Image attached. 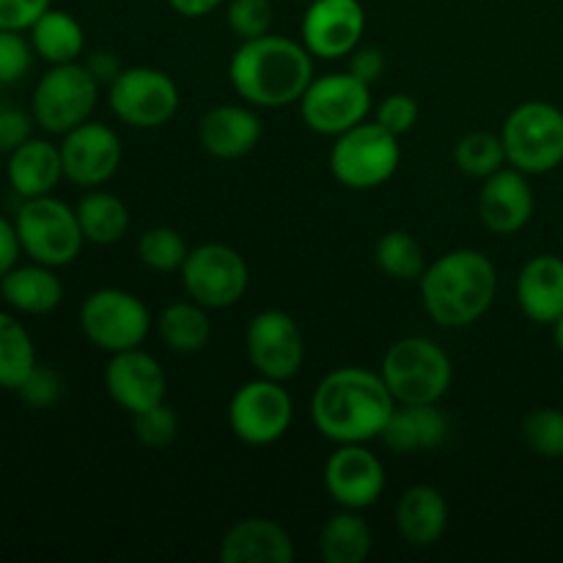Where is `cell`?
I'll list each match as a JSON object with an SVG mask.
<instances>
[{
	"instance_id": "cell-1",
	"label": "cell",
	"mask_w": 563,
	"mask_h": 563,
	"mask_svg": "<svg viewBox=\"0 0 563 563\" xmlns=\"http://www.w3.org/2000/svg\"><path fill=\"white\" fill-rule=\"evenodd\" d=\"M396 399L379 372L363 366L333 368L319 379L311 396V421L335 445L372 443L383 438Z\"/></svg>"
},
{
	"instance_id": "cell-2",
	"label": "cell",
	"mask_w": 563,
	"mask_h": 563,
	"mask_svg": "<svg viewBox=\"0 0 563 563\" xmlns=\"http://www.w3.org/2000/svg\"><path fill=\"white\" fill-rule=\"evenodd\" d=\"M313 55L297 38L264 33L231 53L229 80L242 102L262 110L297 104L313 80Z\"/></svg>"
},
{
	"instance_id": "cell-3",
	"label": "cell",
	"mask_w": 563,
	"mask_h": 563,
	"mask_svg": "<svg viewBox=\"0 0 563 563\" xmlns=\"http://www.w3.org/2000/svg\"><path fill=\"white\" fill-rule=\"evenodd\" d=\"M423 311L434 324L460 330L476 324L493 308L498 295V269L476 247H456L427 264L418 278Z\"/></svg>"
},
{
	"instance_id": "cell-4",
	"label": "cell",
	"mask_w": 563,
	"mask_h": 563,
	"mask_svg": "<svg viewBox=\"0 0 563 563\" xmlns=\"http://www.w3.org/2000/svg\"><path fill=\"white\" fill-rule=\"evenodd\" d=\"M379 377L396 405H440L454 383V363L427 335H405L385 350Z\"/></svg>"
},
{
	"instance_id": "cell-5",
	"label": "cell",
	"mask_w": 563,
	"mask_h": 563,
	"mask_svg": "<svg viewBox=\"0 0 563 563\" xmlns=\"http://www.w3.org/2000/svg\"><path fill=\"white\" fill-rule=\"evenodd\" d=\"M14 225L22 253L31 262L47 264L55 269L77 262L82 245H86L75 207L55 196L22 198L14 214Z\"/></svg>"
},
{
	"instance_id": "cell-6",
	"label": "cell",
	"mask_w": 563,
	"mask_h": 563,
	"mask_svg": "<svg viewBox=\"0 0 563 563\" xmlns=\"http://www.w3.org/2000/svg\"><path fill=\"white\" fill-rule=\"evenodd\" d=\"M500 141L506 163L526 176H542L563 165V110L544 99L522 102L506 115Z\"/></svg>"
},
{
	"instance_id": "cell-7",
	"label": "cell",
	"mask_w": 563,
	"mask_h": 563,
	"mask_svg": "<svg viewBox=\"0 0 563 563\" xmlns=\"http://www.w3.org/2000/svg\"><path fill=\"white\" fill-rule=\"evenodd\" d=\"M401 163L399 137L377 121H361L341 132L330 148V174L350 190H374L394 179Z\"/></svg>"
},
{
	"instance_id": "cell-8",
	"label": "cell",
	"mask_w": 563,
	"mask_h": 563,
	"mask_svg": "<svg viewBox=\"0 0 563 563\" xmlns=\"http://www.w3.org/2000/svg\"><path fill=\"white\" fill-rule=\"evenodd\" d=\"M99 82L86 64H55L38 77L31 93V113L47 135H60L91 119L99 102Z\"/></svg>"
},
{
	"instance_id": "cell-9",
	"label": "cell",
	"mask_w": 563,
	"mask_h": 563,
	"mask_svg": "<svg viewBox=\"0 0 563 563\" xmlns=\"http://www.w3.org/2000/svg\"><path fill=\"white\" fill-rule=\"evenodd\" d=\"M80 330L97 350L108 355L137 350L152 333V311L132 291L102 286L82 300Z\"/></svg>"
},
{
	"instance_id": "cell-10",
	"label": "cell",
	"mask_w": 563,
	"mask_h": 563,
	"mask_svg": "<svg viewBox=\"0 0 563 563\" xmlns=\"http://www.w3.org/2000/svg\"><path fill=\"white\" fill-rule=\"evenodd\" d=\"M108 104L121 124L132 130H159L179 113V86L154 66H126L108 86Z\"/></svg>"
},
{
	"instance_id": "cell-11",
	"label": "cell",
	"mask_w": 563,
	"mask_h": 563,
	"mask_svg": "<svg viewBox=\"0 0 563 563\" xmlns=\"http://www.w3.org/2000/svg\"><path fill=\"white\" fill-rule=\"evenodd\" d=\"M187 297L209 311H225L245 297L251 269L236 247L223 242H203L190 247L179 269Z\"/></svg>"
},
{
	"instance_id": "cell-12",
	"label": "cell",
	"mask_w": 563,
	"mask_h": 563,
	"mask_svg": "<svg viewBox=\"0 0 563 563\" xmlns=\"http://www.w3.org/2000/svg\"><path fill=\"white\" fill-rule=\"evenodd\" d=\"M229 429L240 443L264 449L284 438L295 421V401L278 379L258 377L240 385L229 401Z\"/></svg>"
},
{
	"instance_id": "cell-13",
	"label": "cell",
	"mask_w": 563,
	"mask_h": 563,
	"mask_svg": "<svg viewBox=\"0 0 563 563\" xmlns=\"http://www.w3.org/2000/svg\"><path fill=\"white\" fill-rule=\"evenodd\" d=\"M306 126L317 135L339 137L372 113V86L357 80L352 71H328L313 77L300 102Z\"/></svg>"
},
{
	"instance_id": "cell-14",
	"label": "cell",
	"mask_w": 563,
	"mask_h": 563,
	"mask_svg": "<svg viewBox=\"0 0 563 563\" xmlns=\"http://www.w3.org/2000/svg\"><path fill=\"white\" fill-rule=\"evenodd\" d=\"M245 352L258 377L289 383L306 363V335L291 313L264 308L247 322Z\"/></svg>"
},
{
	"instance_id": "cell-15",
	"label": "cell",
	"mask_w": 563,
	"mask_h": 563,
	"mask_svg": "<svg viewBox=\"0 0 563 563\" xmlns=\"http://www.w3.org/2000/svg\"><path fill=\"white\" fill-rule=\"evenodd\" d=\"M58 146L64 159V179L86 190L108 185L124 157L119 132L91 119L66 132Z\"/></svg>"
},
{
	"instance_id": "cell-16",
	"label": "cell",
	"mask_w": 563,
	"mask_h": 563,
	"mask_svg": "<svg viewBox=\"0 0 563 563\" xmlns=\"http://www.w3.org/2000/svg\"><path fill=\"white\" fill-rule=\"evenodd\" d=\"M324 489L339 509L366 511L383 498L385 465L366 443L335 445L324 462Z\"/></svg>"
},
{
	"instance_id": "cell-17",
	"label": "cell",
	"mask_w": 563,
	"mask_h": 563,
	"mask_svg": "<svg viewBox=\"0 0 563 563\" xmlns=\"http://www.w3.org/2000/svg\"><path fill=\"white\" fill-rule=\"evenodd\" d=\"M366 9L361 0H311L300 22V42L313 58L341 60L361 47Z\"/></svg>"
},
{
	"instance_id": "cell-18",
	"label": "cell",
	"mask_w": 563,
	"mask_h": 563,
	"mask_svg": "<svg viewBox=\"0 0 563 563\" xmlns=\"http://www.w3.org/2000/svg\"><path fill=\"white\" fill-rule=\"evenodd\" d=\"M104 388L121 410L135 416L148 407L163 405L168 394V377L157 357L137 346V350L110 355L108 368H104Z\"/></svg>"
},
{
	"instance_id": "cell-19",
	"label": "cell",
	"mask_w": 563,
	"mask_h": 563,
	"mask_svg": "<svg viewBox=\"0 0 563 563\" xmlns=\"http://www.w3.org/2000/svg\"><path fill=\"white\" fill-rule=\"evenodd\" d=\"M537 198L531 181L522 170L504 165L493 176L482 181L478 192V220L489 234L515 236L531 223Z\"/></svg>"
},
{
	"instance_id": "cell-20",
	"label": "cell",
	"mask_w": 563,
	"mask_h": 563,
	"mask_svg": "<svg viewBox=\"0 0 563 563\" xmlns=\"http://www.w3.org/2000/svg\"><path fill=\"white\" fill-rule=\"evenodd\" d=\"M264 126L253 104H218L198 121V141L214 159H242L262 143Z\"/></svg>"
},
{
	"instance_id": "cell-21",
	"label": "cell",
	"mask_w": 563,
	"mask_h": 563,
	"mask_svg": "<svg viewBox=\"0 0 563 563\" xmlns=\"http://www.w3.org/2000/svg\"><path fill=\"white\" fill-rule=\"evenodd\" d=\"M297 550L289 531L269 517H245L220 539L223 563H291Z\"/></svg>"
},
{
	"instance_id": "cell-22",
	"label": "cell",
	"mask_w": 563,
	"mask_h": 563,
	"mask_svg": "<svg viewBox=\"0 0 563 563\" xmlns=\"http://www.w3.org/2000/svg\"><path fill=\"white\" fill-rule=\"evenodd\" d=\"M515 297L520 311L537 324H553L563 317V253H539L522 264Z\"/></svg>"
},
{
	"instance_id": "cell-23",
	"label": "cell",
	"mask_w": 563,
	"mask_h": 563,
	"mask_svg": "<svg viewBox=\"0 0 563 563\" xmlns=\"http://www.w3.org/2000/svg\"><path fill=\"white\" fill-rule=\"evenodd\" d=\"M396 528L410 548H434L449 528V504L432 484H412L396 500Z\"/></svg>"
},
{
	"instance_id": "cell-24",
	"label": "cell",
	"mask_w": 563,
	"mask_h": 563,
	"mask_svg": "<svg viewBox=\"0 0 563 563\" xmlns=\"http://www.w3.org/2000/svg\"><path fill=\"white\" fill-rule=\"evenodd\" d=\"M0 297L14 313L44 317L64 302V280L47 264H16L0 278Z\"/></svg>"
},
{
	"instance_id": "cell-25",
	"label": "cell",
	"mask_w": 563,
	"mask_h": 563,
	"mask_svg": "<svg viewBox=\"0 0 563 563\" xmlns=\"http://www.w3.org/2000/svg\"><path fill=\"white\" fill-rule=\"evenodd\" d=\"M5 176H9L11 190L20 198L53 196V190L64 179L60 146L44 137H31L9 154Z\"/></svg>"
},
{
	"instance_id": "cell-26",
	"label": "cell",
	"mask_w": 563,
	"mask_h": 563,
	"mask_svg": "<svg viewBox=\"0 0 563 563\" xmlns=\"http://www.w3.org/2000/svg\"><path fill=\"white\" fill-rule=\"evenodd\" d=\"M449 432L451 421L440 405H396L379 440L396 454H418L440 449L449 440Z\"/></svg>"
},
{
	"instance_id": "cell-27",
	"label": "cell",
	"mask_w": 563,
	"mask_h": 563,
	"mask_svg": "<svg viewBox=\"0 0 563 563\" xmlns=\"http://www.w3.org/2000/svg\"><path fill=\"white\" fill-rule=\"evenodd\" d=\"M27 33H31L27 38H31L36 58L49 66L80 60L82 49H86V31L77 16L64 9H53V5L27 27Z\"/></svg>"
},
{
	"instance_id": "cell-28",
	"label": "cell",
	"mask_w": 563,
	"mask_h": 563,
	"mask_svg": "<svg viewBox=\"0 0 563 563\" xmlns=\"http://www.w3.org/2000/svg\"><path fill=\"white\" fill-rule=\"evenodd\" d=\"M157 335L176 355H196L212 339L209 308L198 306L190 297L168 302L157 317Z\"/></svg>"
},
{
	"instance_id": "cell-29",
	"label": "cell",
	"mask_w": 563,
	"mask_h": 563,
	"mask_svg": "<svg viewBox=\"0 0 563 563\" xmlns=\"http://www.w3.org/2000/svg\"><path fill=\"white\" fill-rule=\"evenodd\" d=\"M317 548L324 563H363L374 550L372 526L361 511L341 509L322 526Z\"/></svg>"
},
{
	"instance_id": "cell-30",
	"label": "cell",
	"mask_w": 563,
	"mask_h": 563,
	"mask_svg": "<svg viewBox=\"0 0 563 563\" xmlns=\"http://www.w3.org/2000/svg\"><path fill=\"white\" fill-rule=\"evenodd\" d=\"M75 212L80 220L82 236L93 245H115L124 240L132 223L126 203L113 192L97 190V187L77 201Z\"/></svg>"
},
{
	"instance_id": "cell-31",
	"label": "cell",
	"mask_w": 563,
	"mask_h": 563,
	"mask_svg": "<svg viewBox=\"0 0 563 563\" xmlns=\"http://www.w3.org/2000/svg\"><path fill=\"white\" fill-rule=\"evenodd\" d=\"M36 346L25 324L0 308V388L16 390L36 366Z\"/></svg>"
},
{
	"instance_id": "cell-32",
	"label": "cell",
	"mask_w": 563,
	"mask_h": 563,
	"mask_svg": "<svg viewBox=\"0 0 563 563\" xmlns=\"http://www.w3.org/2000/svg\"><path fill=\"white\" fill-rule=\"evenodd\" d=\"M374 262H377V267L388 278L401 280V284L418 280L423 269H427V256H423L421 242L405 229H394L379 236L377 247H374Z\"/></svg>"
},
{
	"instance_id": "cell-33",
	"label": "cell",
	"mask_w": 563,
	"mask_h": 563,
	"mask_svg": "<svg viewBox=\"0 0 563 563\" xmlns=\"http://www.w3.org/2000/svg\"><path fill=\"white\" fill-rule=\"evenodd\" d=\"M454 165L465 176H473V179H487L495 170H500L506 163V148L500 135L487 130L467 132L456 141L454 146Z\"/></svg>"
},
{
	"instance_id": "cell-34",
	"label": "cell",
	"mask_w": 563,
	"mask_h": 563,
	"mask_svg": "<svg viewBox=\"0 0 563 563\" xmlns=\"http://www.w3.org/2000/svg\"><path fill=\"white\" fill-rule=\"evenodd\" d=\"M187 253H190V247H187L185 236L170 225L146 229L137 240V258H141L143 267L154 269V273H179Z\"/></svg>"
},
{
	"instance_id": "cell-35",
	"label": "cell",
	"mask_w": 563,
	"mask_h": 563,
	"mask_svg": "<svg viewBox=\"0 0 563 563\" xmlns=\"http://www.w3.org/2000/svg\"><path fill=\"white\" fill-rule=\"evenodd\" d=\"M522 440L542 460H563V410L537 407L522 418Z\"/></svg>"
},
{
	"instance_id": "cell-36",
	"label": "cell",
	"mask_w": 563,
	"mask_h": 563,
	"mask_svg": "<svg viewBox=\"0 0 563 563\" xmlns=\"http://www.w3.org/2000/svg\"><path fill=\"white\" fill-rule=\"evenodd\" d=\"M132 429H135L137 443L146 449H168L179 434V416L168 401L132 416Z\"/></svg>"
},
{
	"instance_id": "cell-37",
	"label": "cell",
	"mask_w": 563,
	"mask_h": 563,
	"mask_svg": "<svg viewBox=\"0 0 563 563\" xmlns=\"http://www.w3.org/2000/svg\"><path fill=\"white\" fill-rule=\"evenodd\" d=\"M275 20V9L269 0H229L225 5V22L229 31L234 33L240 42L247 38H258L269 33Z\"/></svg>"
},
{
	"instance_id": "cell-38",
	"label": "cell",
	"mask_w": 563,
	"mask_h": 563,
	"mask_svg": "<svg viewBox=\"0 0 563 563\" xmlns=\"http://www.w3.org/2000/svg\"><path fill=\"white\" fill-rule=\"evenodd\" d=\"M25 31H3L0 27V86H14L27 75L33 60L31 38L22 36Z\"/></svg>"
},
{
	"instance_id": "cell-39",
	"label": "cell",
	"mask_w": 563,
	"mask_h": 563,
	"mask_svg": "<svg viewBox=\"0 0 563 563\" xmlns=\"http://www.w3.org/2000/svg\"><path fill=\"white\" fill-rule=\"evenodd\" d=\"M14 394H20V399L33 410H47V407L58 405L60 394H64V379L55 368L36 363Z\"/></svg>"
},
{
	"instance_id": "cell-40",
	"label": "cell",
	"mask_w": 563,
	"mask_h": 563,
	"mask_svg": "<svg viewBox=\"0 0 563 563\" xmlns=\"http://www.w3.org/2000/svg\"><path fill=\"white\" fill-rule=\"evenodd\" d=\"M418 115H421L418 99L405 91L388 93V97L374 108V121H377L379 126H385L388 132H394L396 137L407 135V132L418 124Z\"/></svg>"
},
{
	"instance_id": "cell-41",
	"label": "cell",
	"mask_w": 563,
	"mask_h": 563,
	"mask_svg": "<svg viewBox=\"0 0 563 563\" xmlns=\"http://www.w3.org/2000/svg\"><path fill=\"white\" fill-rule=\"evenodd\" d=\"M33 126H36L33 113H25V110L16 108H0V154L9 157L14 148L31 141Z\"/></svg>"
},
{
	"instance_id": "cell-42",
	"label": "cell",
	"mask_w": 563,
	"mask_h": 563,
	"mask_svg": "<svg viewBox=\"0 0 563 563\" xmlns=\"http://www.w3.org/2000/svg\"><path fill=\"white\" fill-rule=\"evenodd\" d=\"M53 0H0V27L3 31H27Z\"/></svg>"
},
{
	"instance_id": "cell-43",
	"label": "cell",
	"mask_w": 563,
	"mask_h": 563,
	"mask_svg": "<svg viewBox=\"0 0 563 563\" xmlns=\"http://www.w3.org/2000/svg\"><path fill=\"white\" fill-rule=\"evenodd\" d=\"M385 69H388V58L379 47L374 44H366V47H355L350 55H346V71L363 80L366 86H374V82L383 80Z\"/></svg>"
},
{
	"instance_id": "cell-44",
	"label": "cell",
	"mask_w": 563,
	"mask_h": 563,
	"mask_svg": "<svg viewBox=\"0 0 563 563\" xmlns=\"http://www.w3.org/2000/svg\"><path fill=\"white\" fill-rule=\"evenodd\" d=\"M82 64H86V69L91 71L93 80L104 88H108L110 82H113L115 77L126 69L113 49H93V53L86 55V60H82Z\"/></svg>"
},
{
	"instance_id": "cell-45",
	"label": "cell",
	"mask_w": 563,
	"mask_h": 563,
	"mask_svg": "<svg viewBox=\"0 0 563 563\" xmlns=\"http://www.w3.org/2000/svg\"><path fill=\"white\" fill-rule=\"evenodd\" d=\"M20 256H22V245H20V236H16L14 220L0 214V278H3L11 267L20 264Z\"/></svg>"
},
{
	"instance_id": "cell-46",
	"label": "cell",
	"mask_w": 563,
	"mask_h": 563,
	"mask_svg": "<svg viewBox=\"0 0 563 563\" xmlns=\"http://www.w3.org/2000/svg\"><path fill=\"white\" fill-rule=\"evenodd\" d=\"M176 14L187 16V20H198V16H209L218 5H223L225 0H165Z\"/></svg>"
},
{
	"instance_id": "cell-47",
	"label": "cell",
	"mask_w": 563,
	"mask_h": 563,
	"mask_svg": "<svg viewBox=\"0 0 563 563\" xmlns=\"http://www.w3.org/2000/svg\"><path fill=\"white\" fill-rule=\"evenodd\" d=\"M550 328H553V341H555V350H559L561 355H563V317H561V319H555V322L550 324Z\"/></svg>"
},
{
	"instance_id": "cell-48",
	"label": "cell",
	"mask_w": 563,
	"mask_h": 563,
	"mask_svg": "<svg viewBox=\"0 0 563 563\" xmlns=\"http://www.w3.org/2000/svg\"><path fill=\"white\" fill-rule=\"evenodd\" d=\"M561 253H563V234H561Z\"/></svg>"
},
{
	"instance_id": "cell-49",
	"label": "cell",
	"mask_w": 563,
	"mask_h": 563,
	"mask_svg": "<svg viewBox=\"0 0 563 563\" xmlns=\"http://www.w3.org/2000/svg\"><path fill=\"white\" fill-rule=\"evenodd\" d=\"M302 3H311V0H302Z\"/></svg>"
},
{
	"instance_id": "cell-50",
	"label": "cell",
	"mask_w": 563,
	"mask_h": 563,
	"mask_svg": "<svg viewBox=\"0 0 563 563\" xmlns=\"http://www.w3.org/2000/svg\"><path fill=\"white\" fill-rule=\"evenodd\" d=\"M0 88H3V86H0Z\"/></svg>"
}]
</instances>
